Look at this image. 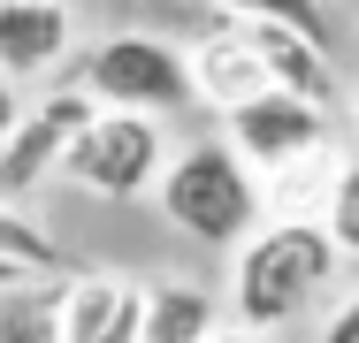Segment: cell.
Returning <instances> with one entry per match:
<instances>
[{
	"instance_id": "6da1fadb",
	"label": "cell",
	"mask_w": 359,
	"mask_h": 343,
	"mask_svg": "<svg viewBox=\"0 0 359 343\" xmlns=\"http://www.w3.org/2000/svg\"><path fill=\"white\" fill-rule=\"evenodd\" d=\"M337 282V237L321 221H276L252 229L237 244V321L245 328H290L298 313H313V298Z\"/></svg>"
},
{
	"instance_id": "7a4b0ae2",
	"label": "cell",
	"mask_w": 359,
	"mask_h": 343,
	"mask_svg": "<svg viewBox=\"0 0 359 343\" xmlns=\"http://www.w3.org/2000/svg\"><path fill=\"white\" fill-rule=\"evenodd\" d=\"M161 214L191 237V244H245L260 229V191L245 176L237 145H191L168 160L161 176Z\"/></svg>"
},
{
	"instance_id": "3957f363",
	"label": "cell",
	"mask_w": 359,
	"mask_h": 343,
	"mask_svg": "<svg viewBox=\"0 0 359 343\" xmlns=\"http://www.w3.org/2000/svg\"><path fill=\"white\" fill-rule=\"evenodd\" d=\"M76 84H84L100 107H130V115H176V107L199 99L191 54H176L168 38H138V31L100 38V46L84 54V69H76Z\"/></svg>"
},
{
	"instance_id": "277c9868",
	"label": "cell",
	"mask_w": 359,
	"mask_h": 343,
	"mask_svg": "<svg viewBox=\"0 0 359 343\" xmlns=\"http://www.w3.org/2000/svg\"><path fill=\"white\" fill-rule=\"evenodd\" d=\"M62 176L100 191V199H138L145 183L168 176V137H161V115H130V107H107L92 130L62 153Z\"/></svg>"
},
{
	"instance_id": "5b68a950",
	"label": "cell",
	"mask_w": 359,
	"mask_h": 343,
	"mask_svg": "<svg viewBox=\"0 0 359 343\" xmlns=\"http://www.w3.org/2000/svg\"><path fill=\"white\" fill-rule=\"evenodd\" d=\"M107 107L84 92V84H62V92H46L39 107H31V122L0 145V191H31L39 176H62V153H69L76 137L92 130Z\"/></svg>"
},
{
	"instance_id": "8992f818",
	"label": "cell",
	"mask_w": 359,
	"mask_h": 343,
	"mask_svg": "<svg viewBox=\"0 0 359 343\" xmlns=\"http://www.w3.org/2000/svg\"><path fill=\"white\" fill-rule=\"evenodd\" d=\"M229 145L260 168H298L329 145V107L298 99V92H260V99L229 107Z\"/></svg>"
},
{
	"instance_id": "52a82bcc",
	"label": "cell",
	"mask_w": 359,
	"mask_h": 343,
	"mask_svg": "<svg viewBox=\"0 0 359 343\" xmlns=\"http://www.w3.org/2000/svg\"><path fill=\"white\" fill-rule=\"evenodd\" d=\"M62 336L69 343H138L145 336V290L123 274H84L62 290Z\"/></svg>"
},
{
	"instance_id": "ba28073f",
	"label": "cell",
	"mask_w": 359,
	"mask_h": 343,
	"mask_svg": "<svg viewBox=\"0 0 359 343\" xmlns=\"http://www.w3.org/2000/svg\"><path fill=\"white\" fill-rule=\"evenodd\" d=\"M237 31H245L252 54L268 62V84H276V92H298V99H321V107H329L337 69H329V46H321V38H306V31H290V23H252V15H237Z\"/></svg>"
},
{
	"instance_id": "9c48e42d",
	"label": "cell",
	"mask_w": 359,
	"mask_h": 343,
	"mask_svg": "<svg viewBox=\"0 0 359 343\" xmlns=\"http://www.w3.org/2000/svg\"><path fill=\"white\" fill-rule=\"evenodd\" d=\"M69 54V8L62 0H0V69L46 76Z\"/></svg>"
},
{
	"instance_id": "30bf717a",
	"label": "cell",
	"mask_w": 359,
	"mask_h": 343,
	"mask_svg": "<svg viewBox=\"0 0 359 343\" xmlns=\"http://www.w3.org/2000/svg\"><path fill=\"white\" fill-rule=\"evenodd\" d=\"M191 76H199V92L215 99L222 115H229V107H245V99H260V92H276V84H268V62H260V54H252V38L237 31V15L222 23L199 54H191Z\"/></svg>"
},
{
	"instance_id": "8fae6325",
	"label": "cell",
	"mask_w": 359,
	"mask_h": 343,
	"mask_svg": "<svg viewBox=\"0 0 359 343\" xmlns=\"http://www.w3.org/2000/svg\"><path fill=\"white\" fill-rule=\"evenodd\" d=\"M215 336V298L191 282H153L145 290V336L138 343H207Z\"/></svg>"
},
{
	"instance_id": "7c38bea8",
	"label": "cell",
	"mask_w": 359,
	"mask_h": 343,
	"mask_svg": "<svg viewBox=\"0 0 359 343\" xmlns=\"http://www.w3.org/2000/svg\"><path fill=\"white\" fill-rule=\"evenodd\" d=\"M0 343H69V336H62V298L15 290V298L0 305Z\"/></svg>"
},
{
	"instance_id": "4fadbf2b",
	"label": "cell",
	"mask_w": 359,
	"mask_h": 343,
	"mask_svg": "<svg viewBox=\"0 0 359 343\" xmlns=\"http://www.w3.org/2000/svg\"><path fill=\"white\" fill-rule=\"evenodd\" d=\"M0 260H15V267H31V274H54V267H62V244H54L31 214L0 206Z\"/></svg>"
},
{
	"instance_id": "5bb4252c",
	"label": "cell",
	"mask_w": 359,
	"mask_h": 343,
	"mask_svg": "<svg viewBox=\"0 0 359 343\" xmlns=\"http://www.w3.org/2000/svg\"><path fill=\"white\" fill-rule=\"evenodd\" d=\"M222 15H252V23H290V31H306V38H321L329 46V15H321V0H215Z\"/></svg>"
},
{
	"instance_id": "9a60e30c",
	"label": "cell",
	"mask_w": 359,
	"mask_h": 343,
	"mask_svg": "<svg viewBox=\"0 0 359 343\" xmlns=\"http://www.w3.org/2000/svg\"><path fill=\"white\" fill-rule=\"evenodd\" d=\"M329 237H337V252H352L359 260V160L352 168H337V183H329V221H321Z\"/></svg>"
},
{
	"instance_id": "2e32d148",
	"label": "cell",
	"mask_w": 359,
	"mask_h": 343,
	"mask_svg": "<svg viewBox=\"0 0 359 343\" xmlns=\"http://www.w3.org/2000/svg\"><path fill=\"white\" fill-rule=\"evenodd\" d=\"M23 122H31V115H23V92H15V76L0 69V145H8L15 130H23Z\"/></svg>"
},
{
	"instance_id": "e0dca14e",
	"label": "cell",
	"mask_w": 359,
	"mask_h": 343,
	"mask_svg": "<svg viewBox=\"0 0 359 343\" xmlns=\"http://www.w3.org/2000/svg\"><path fill=\"white\" fill-rule=\"evenodd\" d=\"M321 343H359V290L329 313V328H321Z\"/></svg>"
},
{
	"instance_id": "ac0fdd59",
	"label": "cell",
	"mask_w": 359,
	"mask_h": 343,
	"mask_svg": "<svg viewBox=\"0 0 359 343\" xmlns=\"http://www.w3.org/2000/svg\"><path fill=\"white\" fill-rule=\"evenodd\" d=\"M23 282H31V267H15V260H0V298H15Z\"/></svg>"
},
{
	"instance_id": "d6986e66",
	"label": "cell",
	"mask_w": 359,
	"mask_h": 343,
	"mask_svg": "<svg viewBox=\"0 0 359 343\" xmlns=\"http://www.w3.org/2000/svg\"><path fill=\"white\" fill-rule=\"evenodd\" d=\"M207 343H276V336H252V328H229V336H207Z\"/></svg>"
}]
</instances>
